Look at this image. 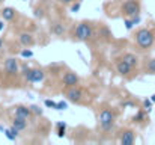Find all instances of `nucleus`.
I'll list each match as a JSON object with an SVG mask.
<instances>
[{
	"label": "nucleus",
	"mask_w": 155,
	"mask_h": 145,
	"mask_svg": "<svg viewBox=\"0 0 155 145\" xmlns=\"http://www.w3.org/2000/svg\"><path fill=\"white\" fill-rule=\"evenodd\" d=\"M136 43H137V46L142 50H149L155 43V36L152 33V30H149L146 27L139 29L136 32Z\"/></svg>",
	"instance_id": "obj_1"
},
{
	"label": "nucleus",
	"mask_w": 155,
	"mask_h": 145,
	"mask_svg": "<svg viewBox=\"0 0 155 145\" xmlns=\"http://www.w3.org/2000/svg\"><path fill=\"white\" fill-rule=\"evenodd\" d=\"M98 123H100V129L103 132H111L114 129V113L108 109H103L100 116H98Z\"/></svg>",
	"instance_id": "obj_2"
},
{
	"label": "nucleus",
	"mask_w": 155,
	"mask_h": 145,
	"mask_svg": "<svg viewBox=\"0 0 155 145\" xmlns=\"http://www.w3.org/2000/svg\"><path fill=\"white\" fill-rule=\"evenodd\" d=\"M74 36L78 41H87V40H91V36H92V26L87 21L78 23L77 27H75V30H74Z\"/></svg>",
	"instance_id": "obj_3"
},
{
	"label": "nucleus",
	"mask_w": 155,
	"mask_h": 145,
	"mask_svg": "<svg viewBox=\"0 0 155 145\" xmlns=\"http://www.w3.org/2000/svg\"><path fill=\"white\" fill-rule=\"evenodd\" d=\"M140 9H142V6H140V2L139 0H125L122 3V8H120L122 14L125 17H130V18L134 17V15H139L140 14Z\"/></svg>",
	"instance_id": "obj_4"
},
{
	"label": "nucleus",
	"mask_w": 155,
	"mask_h": 145,
	"mask_svg": "<svg viewBox=\"0 0 155 145\" xmlns=\"http://www.w3.org/2000/svg\"><path fill=\"white\" fill-rule=\"evenodd\" d=\"M20 70H21V67H20V64H18V60L15 57H8L5 60V71H6V74L15 76V74L20 73Z\"/></svg>",
	"instance_id": "obj_5"
},
{
	"label": "nucleus",
	"mask_w": 155,
	"mask_h": 145,
	"mask_svg": "<svg viewBox=\"0 0 155 145\" xmlns=\"http://www.w3.org/2000/svg\"><path fill=\"white\" fill-rule=\"evenodd\" d=\"M78 82H80V77H78L75 73H72V71H68V73H65V76L62 77V83H63L66 88L77 86V85H78Z\"/></svg>",
	"instance_id": "obj_6"
},
{
	"label": "nucleus",
	"mask_w": 155,
	"mask_h": 145,
	"mask_svg": "<svg viewBox=\"0 0 155 145\" xmlns=\"http://www.w3.org/2000/svg\"><path fill=\"white\" fill-rule=\"evenodd\" d=\"M136 142V132L131 129H127L120 135V144L122 145H133Z\"/></svg>",
	"instance_id": "obj_7"
},
{
	"label": "nucleus",
	"mask_w": 155,
	"mask_h": 145,
	"mask_svg": "<svg viewBox=\"0 0 155 145\" xmlns=\"http://www.w3.org/2000/svg\"><path fill=\"white\" fill-rule=\"evenodd\" d=\"M133 65H130L127 60H124V59H120V60H117L116 62V71L120 74V76H130V73L133 71Z\"/></svg>",
	"instance_id": "obj_8"
},
{
	"label": "nucleus",
	"mask_w": 155,
	"mask_h": 145,
	"mask_svg": "<svg viewBox=\"0 0 155 145\" xmlns=\"http://www.w3.org/2000/svg\"><path fill=\"white\" fill-rule=\"evenodd\" d=\"M66 97H68V100L72 101V103H80V101H81V97H83V92H81L80 88L72 86V88H68Z\"/></svg>",
	"instance_id": "obj_9"
},
{
	"label": "nucleus",
	"mask_w": 155,
	"mask_h": 145,
	"mask_svg": "<svg viewBox=\"0 0 155 145\" xmlns=\"http://www.w3.org/2000/svg\"><path fill=\"white\" fill-rule=\"evenodd\" d=\"M14 112H15V115H17V116H23V118H26V119H30V118H32V115H33V112H32L30 106L27 107V106H23V104L15 106V107H14Z\"/></svg>",
	"instance_id": "obj_10"
},
{
	"label": "nucleus",
	"mask_w": 155,
	"mask_h": 145,
	"mask_svg": "<svg viewBox=\"0 0 155 145\" xmlns=\"http://www.w3.org/2000/svg\"><path fill=\"white\" fill-rule=\"evenodd\" d=\"M21 74L29 83H33V68H30L27 64L21 65Z\"/></svg>",
	"instance_id": "obj_11"
},
{
	"label": "nucleus",
	"mask_w": 155,
	"mask_h": 145,
	"mask_svg": "<svg viewBox=\"0 0 155 145\" xmlns=\"http://www.w3.org/2000/svg\"><path fill=\"white\" fill-rule=\"evenodd\" d=\"M20 43H21L24 47H32V46L35 44V38H33V35H32V33L24 32V33H21V35H20Z\"/></svg>",
	"instance_id": "obj_12"
},
{
	"label": "nucleus",
	"mask_w": 155,
	"mask_h": 145,
	"mask_svg": "<svg viewBox=\"0 0 155 145\" xmlns=\"http://www.w3.org/2000/svg\"><path fill=\"white\" fill-rule=\"evenodd\" d=\"M2 17H3V20L5 21H11V20H14L15 18V15H17V11L14 9V8H9V6H6V8H3L2 9Z\"/></svg>",
	"instance_id": "obj_13"
},
{
	"label": "nucleus",
	"mask_w": 155,
	"mask_h": 145,
	"mask_svg": "<svg viewBox=\"0 0 155 145\" xmlns=\"http://www.w3.org/2000/svg\"><path fill=\"white\" fill-rule=\"evenodd\" d=\"M12 126H15L20 132H23V130H26L27 129V119L26 118H23V116H14V119H12Z\"/></svg>",
	"instance_id": "obj_14"
},
{
	"label": "nucleus",
	"mask_w": 155,
	"mask_h": 145,
	"mask_svg": "<svg viewBox=\"0 0 155 145\" xmlns=\"http://www.w3.org/2000/svg\"><path fill=\"white\" fill-rule=\"evenodd\" d=\"M50 30H51V33H54L56 36H63V33H65V26H63L62 23L56 21V23H53L51 26H50Z\"/></svg>",
	"instance_id": "obj_15"
},
{
	"label": "nucleus",
	"mask_w": 155,
	"mask_h": 145,
	"mask_svg": "<svg viewBox=\"0 0 155 145\" xmlns=\"http://www.w3.org/2000/svg\"><path fill=\"white\" fill-rule=\"evenodd\" d=\"M45 79V73L42 68H33V83H41Z\"/></svg>",
	"instance_id": "obj_16"
},
{
	"label": "nucleus",
	"mask_w": 155,
	"mask_h": 145,
	"mask_svg": "<svg viewBox=\"0 0 155 145\" xmlns=\"http://www.w3.org/2000/svg\"><path fill=\"white\" fill-rule=\"evenodd\" d=\"M122 59L124 60H127L130 65H133V67H137L139 65V57L134 54V53H125L124 56H122Z\"/></svg>",
	"instance_id": "obj_17"
},
{
	"label": "nucleus",
	"mask_w": 155,
	"mask_h": 145,
	"mask_svg": "<svg viewBox=\"0 0 155 145\" xmlns=\"http://www.w3.org/2000/svg\"><path fill=\"white\" fill-rule=\"evenodd\" d=\"M56 127H57V136L59 138H63L65 133H66V124L65 123H57Z\"/></svg>",
	"instance_id": "obj_18"
},
{
	"label": "nucleus",
	"mask_w": 155,
	"mask_h": 145,
	"mask_svg": "<svg viewBox=\"0 0 155 145\" xmlns=\"http://www.w3.org/2000/svg\"><path fill=\"white\" fill-rule=\"evenodd\" d=\"M146 73L148 74H155V57L148 60V64H146Z\"/></svg>",
	"instance_id": "obj_19"
},
{
	"label": "nucleus",
	"mask_w": 155,
	"mask_h": 145,
	"mask_svg": "<svg viewBox=\"0 0 155 145\" xmlns=\"http://www.w3.org/2000/svg\"><path fill=\"white\" fill-rule=\"evenodd\" d=\"M145 121V112L143 110H139L134 116H133V123H142Z\"/></svg>",
	"instance_id": "obj_20"
},
{
	"label": "nucleus",
	"mask_w": 155,
	"mask_h": 145,
	"mask_svg": "<svg viewBox=\"0 0 155 145\" xmlns=\"http://www.w3.org/2000/svg\"><path fill=\"white\" fill-rule=\"evenodd\" d=\"M20 54H21V57H26V59H29V57H32L33 56V51L30 50L29 47H26V48H23L21 51H20Z\"/></svg>",
	"instance_id": "obj_21"
},
{
	"label": "nucleus",
	"mask_w": 155,
	"mask_h": 145,
	"mask_svg": "<svg viewBox=\"0 0 155 145\" xmlns=\"http://www.w3.org/2000/svg\"><path fill=\"white\" fill-rule=\"evenodd\" d=\"M124 24H125V29L127 30H131L136 24H134V21H133V18H130V17H127L125 20H124Z\"/></svg>",
	"instance_id": "obj_22"
},
{
	"label": "nucleus",
	"mask_w": 155,
	"mask_h": 145,
	"mask_svg": "<svg viewBox=\"0 0 155 145\" xmlns=\"http://www.w3.org/2000/svg\"><path fill=\"white\" fill-rule=\"evenodd\" d=\"M152 104H154V101H152L151 98H146V100H143V107H145V110H146V112H151V109H152Z\"/></svg>",
	"instance_id": "obj_23"
},
{
	"label": "nucleus",
	"mask_w": 155,
	"mask_h": 145,
	"mask_svg": "<svg viewBox=\"0 0 155 145\" xmlns=\"http://www.w3.org/2000/svg\"><path fill=\"white\" fill-rule=\"evenodd\" d=\"M3 133H5V136H6L9 141H15V139L18 138V136H15V135L12 133V130H11V129H5V130H3Z\"/></svg>",
	"instance_id": "obj_24"
},
{
	"label": "nucleus",
	"mask_w": 155,
	"mask_h": 145,
	"mask_svg": "<svg viewBox=\"0 0 155 145\" xmlns=\"http://www.w3.org/2000/svg\"><path fill=\"white\" fill-rule=\"evenodd\" d=\"M100 32H101V36H104L105 40H110V38L113 36V35H111V32H110L105 26H103V27H101V30H100Z\"/></svg>",
	"instance_id": "obj_25"
},
{
	"label": "nucleus",
	"mask_w": 155,
	"mask_h": 145,
	"mask_svg": "<svg viewBox=\"0 0 155 145\" xmlns=\"http://www.w3.org/2000/svg\"><path fill=\"white\" fill-rule=\"evenodd\" d=\"M30 109H32L33 115H38V116H41V115L44 113V110H42L39 106H36V104H32V106H30Z\"/></svg>",
	"instance_id": "obj_26"
},
{
	"label": "nucleus",
	"mask_w": 155,
	"mask_h": 145,
	"mask_svg": "<svg viewBox=\"0 0 155 145\" xmlns=\"http://www.w3.org/2000/svg\"><path fill=\"white\" fill-rule=\"evenodd\" d=\"M80 8H81V2H75V3L72 2V5H71V8H69V9H71V12H74V14H75V12H78V11H80Z\"/></svg>",
	"instance_id": "obj_27"
},
{
	"label": "nucleus",
	"mask_w": 155,
	"mask_h": 145,
	"mask_svg": "<svg viewBox=\"0 0 155 145\" xmlns=\"http://www.w3.org/2000/svg\"><path fill=\"white\" fill-rule=\"evenodd\" d=\"M44 104H45V107H51V109H57V103L56 101H53L50 98H47L45 101H44Z\"/></svg>",
	"instance_id": "obj_28"
},
{
	"label": "nucleus",
	"mask_w": 155,
	"mask_h": 145,
	"mask_svg": "<svg viewBox=\"0 0 155 145\" xmlns=\"http://www.w3.org/2000/svg\"><path fill=\"white\" fill-rule=\"evenodd\" d=\"M33 15H35L36 18H44V17H45L44 9H41V8H36V9H35V12H33Z\"/></svg>",
	"instance_id": "obj_29"
},
{
	"label": "nucleus",
	"mask_w": 155,
	"mask_h": 145,
	"mask_svg": "<svg viewBox=\"0 0 155 145\" xmlns=\"http://www.w3.org/2000/svg\"><path fill=\"white\" fill-rule=\"evenodd\" d=\"M66 109H68V103H66V101L62 100V101L57 103V109H56V110H66Z\"/></svg>",
	"instance_id": "obj_30"
},
{
	"label": "nucleus",
	"mask_w": 155,
	"mask_h": 145,
	"mask_svg": "<svg viewBox=\"0 0 155 145\" xmlns=\"http://www.w3.org/2000/svg\"><path fill=\"white\" fill-rule=\"evenodd\" d=\"M122 107H136V103L134 101H124Z\"/></svg>",
	"instance_id": "obj_31"
},
{
	"label": "nucleus",
	"mask_w": 155,
	"mask_h": 145,
	"mask_svg": "<svg viewBox=\"0 0 155 145\" xmlns=\"http://www.w3.org/2000/svg\"><path fill=\"white\" fill-rule=\"evenodd\" d=\"M131 18H133L134 24H139V23L142 21V18H140V14H139V15H134V17H131Z\"/></svg>",
	"instance_id": "obj_32"
},
{
	"label": "nucleus",
	"mask_w": 155,
	"mask_h": 145,
	"mask_svg": "<svg viewBox=\"0 0 155 145\" xmlns=\"http://www.w3.org/2000/svg\"><path fill=\"white\" fill-rule=\"evenodd\" d=\"M60 3H63V5H69V3H72L74 0H59Z\"/></svg>",
	"instance_id": "obj_33"
},
{
	"label": "nucleus",
	"mask_w": 155,
	"mask_h": 145,
	"mask_svg": "<svg viewBox=\"0 0 155 145\" xmlns=\"http://www.w3.org/2000/svg\"><path fill=\"white\" fill-rule=\"evenodd\" d=\"M3 29H5V23H3V21H0V32H2Z\"/></svg>",
	"instance_id": "obj_34"
},
{
	"label": "nucleus",
	"mask_w": 155,
	"mask_h": 145,
	"mask_svg": "<svg viewBox=\"0 0 155 145\" xmlns=\"http://www.w3.org/2000/svg\"><path fill=\"white\" fill-rule=\"evenodd\" d=\"M2 48H3V40L0 38V50H2Z\"/></svg>",
	"instance_id": "obj_35"
},
{
	"label": "nucleus",
	"mask_w": 155,
	"mask_h": 145,
	"mask_svg": "<svg viewBox=\"0 0 155 145\" xmlns=\"http://www.w3.org/2000/svg\"><path fill=\"white\" fill-rule=\"evenodd\" d=\"M151 100H152V101L155 103V94H154V95H151Z\"/></svg>",
	"instance_id": "obj_36"
},
{
	"label": "nucleus",
	"mask_w": 155,
	"mask_h": 145,
	"mask_svg": "<svg viewBox=\"0 0 155 145\" xmlns=\"http://www.w3.org/2000/svg\"><path fill=\"white\" fill-rule=\"evenodd\" d=\"M110 2H117V0H110Z\"/></svg>",
	"instance_id": "obj_37"
},
{
	"label": "nucleus",
	"mask_w": 155,
	"mask_h": 145,
	"mask_svg": "<svg viewBox=\"0 0 155 145\" xmlns=\"http://www.w3.org/2000/svg\"><path fill=\"white\" fill-rule=\"evenodd\" d=\"M3 2H5V0H0V3H3Z\"/></svg>",
	"instance_id": "obj_38"
}]
</instances>
